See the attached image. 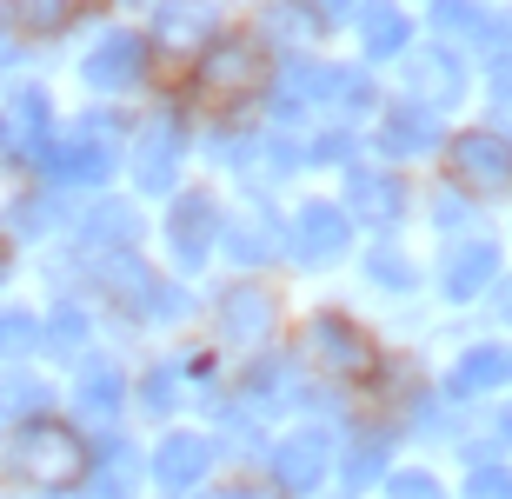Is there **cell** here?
Wrapping results in <instances>:
<instances>
[{
    "mask_svg": "<svg viewBox=\"0 0 512 499\" xmlns=\"http://www.w3.org/2000/svg\"><path fill=\"white\" fill-rule=\"evenodd\" d=\"M493 280H499V247H486V240H466L439 260V293L446 300H479Z\"/></svg>",
    "mask_w": 512,
    "mask_h": 499,
    "instance_id": "603a6c76",
    "label": "cell"
},
{
    "mask_svg": "<svg viewBox=\"0 0 512 499\" xmlns=\"http://www.w3.org/2000/svg\"><path fill=\"white\" fill-rule=\"evenodd\" d=\"M80 14H87V0H0V20L20 47H47V40L74 34Z\"/></svg>",
    "mask_w": 512,
    "mask_h": 499,
    "instance_id": "d6986e66",
    "label": "cell"
},
{
    "mask_svg": "<svg viewBox=\"0 0 512 499\" xmlns=\"http://www.w3.org/2000/svg\"><path fill=\"white\" fill-rule=\"evenodd\" d=\"M207 460H213V446L200 440V433H167L160 453H153V473H160L167 486H193L200 473H207Z\"/></svg>",
    "mask_w": 512,
    "mask_h": 499,
    "instance_id": "484cf974",
    "label": "cell"
},
{
    "mask_svg": "<svg viewBox=\"0 0 512 499\" xmlns=\"http://www.w3.org/2000/svg\"><path fill=\"white\" fill-rule=\"evenodd\" d=\"M253 34L266 40V54H273V60H280V47H286V54H313V40H326V20L313 14L306 0H266Z\"/></svg>",
    "mask_w": 512,
    "mask_h": 499,
    "instance_id": "7402d4cb",
    "label": "cell"
},
{
    "mask_svg": "<svg viewBox=\"0 0 512 499\" xmlns=\"http://www.w3.org/2000/svg\"><path fill=\"white\" fill-rule=\"evenodd\" d=\"M220 0H153V20H147V47L153 54H173V60H193L220 34Z\"/></svg>",
    "mask_w": 512,
    "mask_h": 499,
    "instance_id": "9a60e30c",
    "label": "cell"
},
{
    "mask_svg": "<svg viewBox=\"0 0 512 499\" xmlns=\"http://www.w3.org/2000/svg\"><path fill=\"white\" fill-rule=\"evenodd\" d=\"M273 466H280L286 486H313L326 473V440H320V433H293V440H280Z\"/></svg>",
    "mask_w": 512,
    "mask_h": 499,
    "instance_id": "f1b7e54d",
    "label": "cell"
},
{
    "mask_svg": "<svg viewBox=\"0 0 512 499\" xmlns=\"http://www.w3.org/2000/svg\"><path fill=\"white\" fill-rule=\"evenodd\" d=\"M220 260H233L240 273H260L273 260H286V213L266 193H240L220 213Z\"/></svg>",
    "mask_w": 512,
    "mask_h": 499,
    "instance_id": "30bf717a",
    "label": "cell"
},
{
    "mask_svg": "<svg viewBox=\"0 0 512 499\" xmlns=\"http://www.w3.org/2000/svg\"><path fill=\"white\" fill-rule=\"evenodd\" d=\"M506 426H512V420H506Z\"/></svg>",
    "mask_w": 512,
    "mask_h": 499,
    "instance_id": "d590c367",
    "label": "cell"
},
{
    "mask_svg": "<svg viewBox=\"0 0 512 499\" xmlns=\"http://www.w3.org/2000/svg\"><path fill=\"white\" fill-rule=\"evenodd\" d=\"M14 280H20V247H14V240H0V300H7Z\"/></svg>",
    "mask_w": 512,
    "mask_h": 499,
    "instance_id": "836d02e7",
    "label": "cell"
},
{
    "mask_svg": "<svg viewBox=\"0 0 512 499\" xmlns=\"http://www.w3.org/2000/svg\"><path fill=\"white\" fill-rule=\"evenodd\" d=\"M360 160V134L353 127H340V120H320V127H306L300 134V167L313 173H346Z\"/></svg>",
    "mask_w": 512,
    "mask_h": 499,
    "instance_id": "cb8c5ba5",
    "label": "cell"
},
{
    "mask_svg": "<svg viewBox=\"0 0 512 499\" xmlns=\"http://www.w3.org/2000/svg\"><path fill=\"white\" fill-rule=\"evenodd\" d=\"M466 213H473V207H466V200H459V193H439L433 220H439V233H446V227H466Z\"/></svg>",
    "mask_w": 512,
    "mask_h": 499,
    "instance_id": "1f68e13d",
    "label": "cell"
},
{
    "mask_svg": "<svg viewBox=\"0 0 512 499\" xmlns=\"http://www.w3.org/2000/svg\"><path fill=\"white\" fill-rule=\"evenodd\" d=\"M439 154H446V173H453L459 193H499V187H512V140L506 134L466 127V134H453Z\"/></svg>",
    "mask_w": 512,
    "mask_h": 499,
    "instance_id": "5bb4252c",
    "label": "cell"
},
{
    "mask_svg": "<svg viewBox=\"0 0 512 499\" xmlns=\"http://www.w3.org/2000/svg\"><path fill=\"white\" fill-rule=\"evenodd\" d=\"M446 147V127H439L433 107H419V100H380V114H373V160L386 167H406V160H433Z\"/></svg>",
    "mask_w": 512,
    "mask_h": 499,
    "instance_id": "8fae6325",
    "label": "cell"
},
{
    "mask_svg": "<svg viewBox=\"0 0 512 499\" xmlns=\"http://www.w3.org/2000/svg\"><path fill=\"white\" fill-rule=\"evenodd\" d=\"M0 360H40V307L0 300Z\"/></svg>",
    "mask_w": 512,
    "mask_h": 499,
    "instance_id": "83f0119b",
    "label": "cell"
},
{
    "mask_svg": "<svg viewBox=\"0 0 512 499\" xmlns=\"http://www.w3.org/2000/svg\"><path fill=\"white\" fill-rule=\"evenodd\" d=\"M0 466L34 486H67L87 466V440H80V426L67 413H34V420L0 433Z\"/></svg>",
    "mask_w": 512,
    "mask_h": 499,
    "instance_id": "7a4b0ae2",
    "label": "cell"
},
{
    "mask_svg": "<svg viewBox=\"0 0 512 499\" xmlns=\"http://www.w3.org/2000/svg\"><path fill=\"white\" fill-rule=\"evenodd\" d=\"M266 80H273V54L253 27H220V34L187 60V94L200 107H213L220 120H233L240 107L266 100Z\"/></svg>",
    "mask_w": 512,
    "mask_h": 499,
    "instance_id": "6da1fadb",
    "label": "cell"
},
{
    "mask_svg": "<svg viewBox=\"0 0 512 499\" xmlns=\"http://www.w3.org/2000/svg\"><path fill=\"white\" fill-rule=\"evenodd\" d=\"M340 207L353 213V227H373L386 233L406 213V180H399V167H386V160H353V167L340 173Z\"/></svg>",
    "mask_w": 512,
    "mask_h": 499,
    "instance_id": "4fadbf2b",
    "label": "cell"
},
{
    "mask_svg": "<svg viewBox=\"0 0 512 499\" xmlns=\"http://www.w3.org/2000/svg\"><path fill=\"white\" fill-rule=\"evenodd\" d=\"M153 74V47L140 27H100L87 47H80L74 60V80H80V94L100 100V107H120L127 94H140Z\"/></svg>",
    "mask_w": 512,
    "mask_h": 499,
    "instance_id": "8992f818",
    "label": "cell"
},
{
    "mask_svg": "<svg viewBox=\"0 0 512 499\" xmlns=\"http://www.w3.org/2000/svg\"><path fill=\"white\" fill-rule=\"evenodd\" d=\"M180 386H187V353H160V360L133 380V400L147 406L153 420H167L173 406H180Z\"/></svg>",
    "mask_w": 512,
    "mask_h": 499,
    "instance_id": "d4e9b609",
    "label": "cell"
},
{
    "mask_svg": "<svg viewBox=\"0 0 512 499\" xmlns=\"http://www.w3.org/2000/svg\"><path fill=\"white\" fill-rule=\"evenodd\" d=\"M286 327V307H280V293L266 287L260 273H247V280H227L220 287V300L207 307V333L220 353H266V346L280 340Z\"/></svg>",
    "mask_w": 512,
    "mask_h": 499,
    "instance_id": "5b68a950",
    "label": "cell"
},
{
    "mask_svg": "<svg viewBox=\"0 0 512 499\" xmlns=\"http://www.w3.org/2000/svg\"><path fill=\"white\" fill-rule=\"evenodd\" d=\"M459 87H466V74H459V60L446 47H406V60H399V100H419V107L446 114L459 100Z\"/></svg>",
    "mask_w": 512,
    "mask_h": 499,
    "instance_id": "ac0fdd59",
    "label": "cell"
},
{
    "mask_svg": "<svg viewBox=\"0 0 512 499\" xmlns=\"http://www.w3.org/2000/svg\"><path fill=\"white\" fill-rule=\"evenodd\" d=\"M433 27L446 40H486V14L473 0H433Z\"/></svg>",
    "mask_w": 512,
    "mask_h": 499,
    "instance_id": "f546056e",
    "label": "cell"
},
{
    "mask_svg": "<svg viewBox=\"0 0 512 499\" xmlns=\"http://www.w3.org/2000/svg\"><path fill=\"white\" fill-rule=\"evenodd\" d=\"M220 213H227V193H213V187H173L167 193L160 247H167L173 280H187V273H200V267L220 260Z\"/></svg>",
    "mask_w": 512,
    "mask_h": 499,
    "instance_id": "277c9868",
    "label": "cell"
},
{
    "mask_svg": "<svg viewBox=\"0 0 512 499\" xmlns=\"http://www.w3.org/2000/svg\"><path fill=\"white\" fill-rule=\"evenodd\" d=\"M306 7H313V14L326 20V27H340V20H353V14H360V0H306Z\"/></svg>",
    "mask_w": 512,
    "mask_h": 499,
    "instance_id": "d6a6232c",
    "label": "cell"
},
{
    "mask_svg": "<svg viewBox=\"0 0 512 499\" xmlns=\"http://www.w3.org/2000/svg\"><path fill=\"white\" fill-rule=\"evenodd\" d=\"M493 300H499V313L512 320V280H493Z\"/></svg>",
    "mask_w": 512,
    "mask_h": 499,
    "instance_id": "e575fe53",
    "label": "cell"
},
{
    "mask_svg": "<svg viewBox=\"0 0 512 499\" xmlns=\"http://www.w3.org/2000/svg\"><path fill=\"white\" fill-rule=\"evenodd\" d=\"M366 280L386 287V293H406V287H413V260H406L399 247H373V253H366Z\"/></svg>",
    "mask_w": 512,
    "mask_h": 499,
    "instance_id": "4dcf8cb0",
    "label": "cell"
},
{
    "mask_svg": "<svg viewBox=\"0 0 512 499\" xmlns=\"http://www.w3.org/2000/svg\"><path fill=\"white\" fill-rule=\"evenodd\" d=\"M140 200L133 193H87L74 213V227H67V247L80 253H140Z\"/></svg>",
    "mask_w": 512,
    "mask_h": 499,
    "instance_id": "7c38bea8",
    "label": "cell"
},
{
    "mask_svg": "<svg viewBox=\"0 0 512 499\" xmlns=\"http://www.w3.org/2000/svg\"><path fill=\"white\" fill-rule=\"evenodd\" d=\"M187 154H193V134H187V114H180V107H153V114H140L133 134H127V160H120L133 200H167V193L180 187Z\"/></svg>",
    "mask_w": 512,
    "mask_h": 499,
    "instance_id": "3957f363",
    "label": "cell"
},
{
    "mask_svg": "<svg viewBox=\"0 0 512 499\" xmlns=\"http://www.w3.org/2000/svg\"><path fill=\"white\" fill-rule=\"evenodd\" d=\"M353 240H360V227L340 207V193H306L286 207V260L293 267H340Z\"/></svg>",
    "mask_w": 512,
    "mask_h": 499,
    "instance_id": "ba28073f",
    "label": "cell"
},
{
    "mask_svg": "<svg viewBox=\"0 0 512 499\" xmlns=\"http://www.w3.org/2000/svg\"><path fill=\"white\" fill-rule=\"evenodd\" d=\"M60 107L40 80H0V173H27L34 154L54 140Z\"/></svg>",
    "mask_w": 512,
    "mask_h": 499,
    "instance_id": "9c48e42d",
    "label": "cell"
},
{
    "mask_svg": "<svg viewBox=\"0 0 512 499\" xmlns=\"http://www.w3.org/2000/svg\"><path fill=\"white\" fill-rule=\"evenodd\" d=\"M353 27H360L366 67H380V60H406V47H413V14H406L399 0H360Z\"/></svg>",
    "mask_w": 512,
    "mask_h": 499,
    "instance_id": "ffe728a7",
    "label": "cell"
},
{
    "mask_svg": "<svg viewBox=\"0 0 512 499\" xmlns=\"http://www.w3.org/2000/svg\"><path fill=\"white\" fill-rule=\"evenodd\" d=\"M512 380V346H473L453 366V393H486V386Z\"/></svg>",
    "mask_w": 512,
    "mask_h": 499,
    "instance_id": "4316f807",
    "label": "cell"
},
{
    "mask_svg": "<svg viewBox=\"0 0 512 499\" xmlns=\"http://www.w3.org/2000/svg\"><path fill=\"white\" fill-rule=\"evenodd\" d=\"M100 313L87 293H54L40 307V366H74L80 353H94Z\"/></svg>",
    "mask_w": 512,
    "mask_h": 499,
    "instance_id": "2e32d148",
    "label": "cell"
},
{
    "mask_svg": "<svg viewBox=\"0 0 512 499\" xmlns=\"http://www.w3.org/2000/svg\"><path fill=\"white\" fill-rule=\"evenodd\" d=\"M293 360L306 366H320V373H333V380H373L380 373V340L353 320V313L340 307H320V313H306V327H300V353Z\"/></svg>",
    "mask_w": 512,
    "mask_h": 499,
    "instance_id": "52a82bcc",
    "label": "cell"
},
{
    "mask_svg": "<svg viewBox=\"0 0 512 499\" xmlns=\"http://www.w3.org/2000/svg\"><path fill=\"white\" fill-rule=\"evenodd\" d=\"M133 400V380H127V366L114 360V353H80L74 360V393H67V406H74L80 420H120Z\"/></svg>",
    "mask_w": 512,
    "mask_h": 499,
    "instance_id": "e0dca14e",
    "label": "cell"
},
{
    "mask_svg": "<svg viewBox=\"0 0 512 499\" xmlns=\"http://www.w3.org/2000/svg\"><path fill=\"white\" fill-rule=\"evenodd\" d=\"M34 413H54V380L40 360H0V433Z\"/></svg>",
    "mask_w": 512,
    "mask_h": 499,
    "instance_id": "44dd1931",
    "label": "cell"
}]
</instances>
